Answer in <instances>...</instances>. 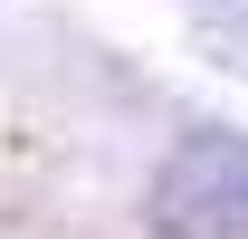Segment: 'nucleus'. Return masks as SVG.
Returning a JSON list of instances; mask_svg holds the SVG:
<instances>
[{
	"instance_id": "1",
	"label": "nucleus",
	"mask_w": 248,
	"mask_h": 239,
	"mask_svg": "<svg viewBox=\"0 0 248 239\" xmlns=\"http://www.w3.org/2000/svg\"><path fill=\"white\" fill-rule=\"evenodd\" d=\"M153 230L162 239H248V144L191 134L153 172Z\"/></svg>"
}]
</instances>
